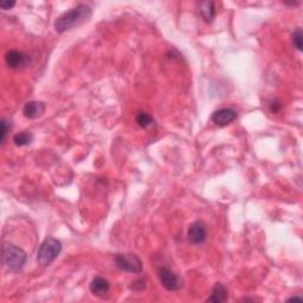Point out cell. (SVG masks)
<instances>
[{"instance_id":"1","label":"cell","mask_w":303,"mask_h":303,"mask_svg":"<svg viewBox=\"0 0 303 303\" xmlns=\"http://www.w3.org/2000/svg\"><path fill=\"white\" fill-rule=\"evenodd\" d=\"M92 7L88 6V5H77L76 7L67 11V12H64L62 16L57 18V20L55 21V29L59 34H63V32L68 31V30L73 29V27L83 24L84 21H87L88 19L92 17Z\"/></svg>"},{"instance_id":"2","label":"cell","mask_w":303,"mask_h":303,"mask_svg":"<svg viewBox=\"0 0 303 303\" xmlns=\"http://www.w3.org/2000/svg\"><path fill=\"white\" fill-rule=\"evenodd\" d=\"M27 256L24 250L15 244L6 243L2 246V264L10 272H18L24 268Z\"/></svg>"},{"instance_id":"3","label":"cell","mask_w":303,"mask_h":303,"mask_svg":"<svg viewBox=\"0 0 303 303\" xmlns=\"http://www.w3.org/2000/svg\"><path fill=\"white\" fill-rule=\"evenodd\" d=\"M62 251V243L56 238H46L45 241L40 244L39 249L37 252V261L40 265L48 266L58 257V255Z\"/></svg>"},{"instance_id":"4","label":"cell","mask_w":303,"mask_h":303,"mask_svg":"<svg viewBox=\"0 0 303 303\" xmlns=\"http://www.w3.org/2000/svg\"><path fill=\"white\" fill-rule=\"evenodd\" d=\"M114 263L120 270L131 274L142 271V262L134 253H117L114 257Z\"/></svg>"},{"instance_id":"5","label":"cell","mask_w":303,"mask_h":303,"mask_svg":"<svg viewBox=\"0 0 303 303\" xmlns=\"http://www.w3.org/2000/svg\"><path fill=\"white\" fill-rule=\"evenodd\" d=\"M159 280L162 286L170 291H175L183 286V281L175 272L169 268H161L159 271Z\"/></svg>"},{"instance_id":"6","label":"cell","mask_w":303,"mask_h":303,"mask_svg":"<svg viewBox=\"0 0 303 303\" xmlns=\"http://www.w3.org/2000/svg\"><path fill=\"white\" fill-rule=\"evenodd\" d=\"M5 62L11 69H23L30 63V58L26 54L18 50H10L5 55Z\"/></svg>"},{"instance_id":"7","label":"cell","mask_w":303,"mask_h":303,"mask_svg":"<svg viewBox=\"0 0 303 303\" xmlns=\"http://www.w3.org/2000/svg\"><path fill=\"white\" fill-rule=\"evenodd\" d=\"M187 237L189 241L192 244L199 245L203 244L206 239V227L203 222L197 220L189 225V231H187Z\"/></svg>"},{"instance_id":"8","label":"cell","mask_w":303,"mask_h":303,"mask_svg":"<svg viewBox=\"0 0 303 303\" xmlns=\"http://www.w3.org/2000/svg\"><path fill=\"white\" fill-rule=\"evenodd\" d=\"M237 113L232 108H222L216 110V112L212 114V121L216 123L217 126L224 127L230 125L231 122L236 120Z\"/></svg>"},{"instance_id":"9","label":"cell","mask_w":303,"mask_h":303,"mask_svg":"<svg viewBox=\"0 0 303 303\" xmlns=\"http://www.w3.org/2000/svg\"><path fill=\"white\" fill-rule=\"evenodd\" d=\"M45 113V103L40 101H30L24 106L23 114L26 118L35 120L40 117Z\"/></svg>"},{"instance_id":"10","label":"cell","mask_w":303,"mask_h":303,"mask_svg":"<svg viewBox=\"0 0 303 303\" xmlns=\"http://www.w3.org/2000/svg\"><path fill=\"white\" fill-rule=\"evenodd\" d=\"M109 282L106 280V278L101 277V276H96L94 280L90 282V291L94 295L98 297H103L104 295L109 291Z\"/></svg>"},{"instance_id":"11","label":"cell","mask_w":303,"mask_h":303,"mask_svg":"<svg viewBox=\"0 0 303 303\" xmlns=\"http://www.w3.org/2000/svg\"><path fill=\"white\" fill-rule=\"evenodd\" d=\"M227 300V290L222 283H217L216 285L212 289L211 296L208 299V302H214V303H220L224 302Z\"/></svg>"},{"instance_id":"12","label":"cell","mask_w":303,"mask_h":303,"mask_svg":"<svg viewBox=\"0 0 303 303\" xmlns=\"http://www.w3.org/2000/svg\"><path fill=\"white\" fill-rule=\"evenodd\" d=\"M199 11L202 13L204 20L211 23L212 19L216 16V10H214V4L212 1H204L200 2Z\"/></svg>"},{"instance_id":"13","label":"cell","mask_w":303,"mask_h":303,"mask_svg":"<svg viewBox=\"0 0 303 303\" xmlns=\"http://www.w3.org/2000/svg\"><path fill=\"white\" fill-rule=\"evenodd\" d=\"M32 134L30 132H20V133L16 134L13 136V142H15L16 146L18 147H23V146H27L32 142Z\"/></svg>"},{"instance_id":"14","label":"cell","mask_w":303,"mask_h":303,"mask_svg":"<svg viewBox=\"0 0 303 303\" xmlns=\"http://www.w3.org/2000/svg\"><path fill=\"white\" fill-rule=\"evenodd\" d=\"M136 123L139 125L141 128H148V127H152L154 125V120L153 117L151 116L148 113L145 112H140L139 114L136 115Z\"/></svg>"},{"instance_id":"15","label":"cell","mask_w":303,"mask_h":303,"mask_svg":"<svg viewBox=\"0 0 303 303\" xmlns=\"http://www.w3.org/2000/svg\"><path fill=\"white\" fill-rule=\"evenodd\" d=\"M302 40H303V34L301 29H297L293 34V44L295 48L299 51H302Z\"/></svg>"},{"instance_id":"16","label":"cell","mask_w":303,"mask_h":303,"mask_svg":"<svg viewBox=\"0 0 303 303\" xmlns=\"http://www.w3.org/2000/svg\"><path fill=\"white\" fill-rule=\"evenodd\" d=\"M0 126H1V143H4L5 140H6L7 132H9L11 129V125H10L9 121L5 120V118H2Z\"/></svg>"},{"instance_id":"17","label":"cell","mask_w":303,"mask_h":303,"mask_svg":"<svg viewBox=\"0 0 303 303\" xmlns=\"http://www.w3.org/2000/svg\"><path fill=\"white\" fill-rule=\"evenodd\" d=\"M269 107H270V110H271V113H274V114H277V113L282 109V104H281V102H278V101H272L271 103L269 104Z\"/></svg>"},{"instance_id":"18","label":"cell","mask_w":303,"mask_h":303,"mask_svg":"<svg viewBox=\"0 0 303 303\" xmlns=\"http://www.w3.org/2000/svg\"><path fill=\"white\" fill-rule=\"evenodd\" d=\"M132 289H135V290H142V289H145V281L143 280H137L135 281V282L132 283Z\"/></svg>"},{"instance_id":"19","label":"cell","mask_w":303,"mask_h":303,"mask_svg":"<svg viewBox=\"0 0 303 303\" xmlns=\"http://www.w3.org/2000/svg\"><path fill=\"white\" fill-rule=\"evenodd\" d=\"M15 5H16L15 1H1L0 2V7H1V10H5V11L12 9Z\"/></svg>"},{"instance_id":"20","label":"cell","mask_w":303,"mask_h":303,"mask_svg":"<svg viewBox=\"0 0 303 303\" xmlns=\"http://www.w3.org/2000/svg\"><path fill=\"white\" fill-rule=\"evenodd\" d=\"M296 300H302V297L294 296V297H290V299H288V301H296Z\"/></svg>"}]
</instances>
